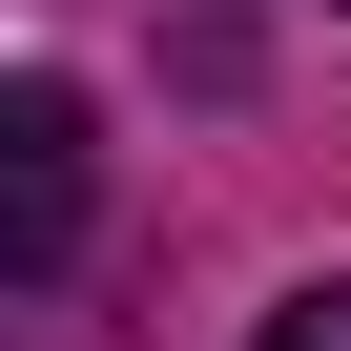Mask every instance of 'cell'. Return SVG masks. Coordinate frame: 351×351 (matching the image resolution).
Listing matches in <instances>:
<instances>
[{"label": "cell", "instance_id": "1", "mask_svg": "<svg viewBox=\"0 0 351 351\" xmlns=\"http://www.w3.org/2000/svg\"><path fill=\"white\" fill-rule=\"evenodd\" d=\"M0 269H21V289L83 269V104H62V83L0 104Z\"/></svg>", "mask_w": 351, "mask_h": 351}, {"label": "cell", "instance_id": "2", "mask_svg": "<svg viewBox=\"0 0 351 351\" xmlns=\"http://www.w3.org/2000/svg\"><path fill=\"white\" fill-rule=\"evenodd\" d=\"M248 351H351V289H289V310H269Z\"/></svg>", "mask_w": 351, "mask_h": 351}]
</instances>
